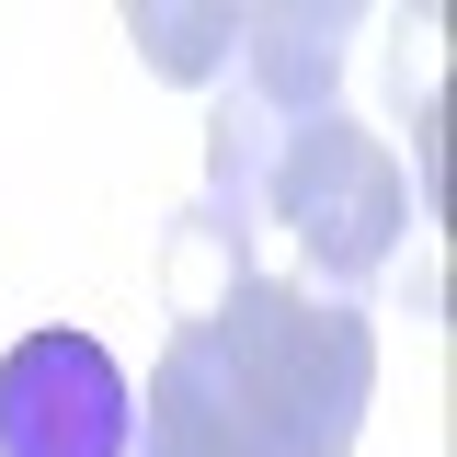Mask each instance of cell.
I'll use <instances>...</instances> for the list:
<instances>
[{
	"label": "cell",
	"instance_id": "obj_1",
	"mask_svg": "<svg viewBox=\"0 0 457 457\" xmlns=\"http://www.w3.org/2000/svg\"><path fill=\"white\" fill-rule=\"evenodd\" d=\"M366 400H378L366 309L240 263V275H218V297H195L171 320L126 446L137 457H354Z\"/></svg>",
	"mask_w": 457,
	"mask_h": 457
},
{
	"label": "cell",
	"instance_id": "obj_2",
	"mask_svg": "<svg viewBox=\"0 0 457 457\" xmlns=\"http://www.w3.org/2000/svg\"><path fill=\"white\" fill-rule=\"evenodd\" d=\"M263 218H275L286 240L309 252V275L354 309L366 286L389 275L400 228H411V183H400V161L332 104V114H309V126L275 137V161H263Z\"/></svg>",
	"mask_w": 457,
	"mask_h": 457
},
{
	"label": "cell",
	"instance_id": "obj_3",
	"mask_svg": "<svg viewBox=\"0 0 457 457\" xmlns=\"http://www.w3.org/2000/svg\"><path fill=\"white\" fill-rule=\"evenodd\" d=\"M137 435V389L92 332H23L0 354V457H126Z\"/></svg>",
	"mask_w": 457,
	"mask_h": 457
},
{
	"label": "cell",
	"instance_id": "obj_4",
	"mask_svg": "<svg viewBox=\"0 0 457 457\" xmlns=\"http://www.w3.org/2000/svg\"><path fill=\"white\" fill-rule=\"evenodd\" d=\"M343 46H354V12H343V0L240 12V35H228V92L263 114V126H309V114H332Z\"/></svg>",
	"mask_w": 457,
	"mask_h": 457
},
{
	"label": "cell",
	"instance_id": "obj_5",
	"mask_svg": "<svg viewBox=\"0 0 457 457\" xmlns=\"http://www.w3.org/2000/svg\"><path fill=\"white\" fill-rule=\"evenodd\" d=\"M126 35L149 46V69H161V80H218V69H228V35H240V12H228V0H206V12H161V0H137V12H126Z\"/></svg>",
	"mask_w": 457,
	"mask_h": 457
}]
</instances>
